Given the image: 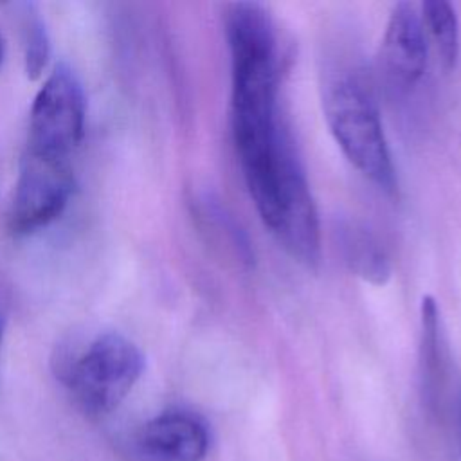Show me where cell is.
Returning <instances> with one entry per match:
<instances>
[{
    "label": "cell",
    "mask_w": 461,
    "mask_h": 461,
    "mask_svg": "<svg viewBox=\"0 0 461 461\" xmlns=\"http://www.w3.org/2000/svg\"><path fill=\"white\" fill-rule=\"evenodd\" d=\"M225 32L230 50V121L249 194L263 223L277 218L279 155L286 137L277 119V38L268 11L254 2L229 7Z\"/></svg>",
    "instance_id": "6da1fadb"
},
{
    "label": "cell",
    "mask_w": 461,
    "mask_h": 461,
    "mask_svg": "<svg viewBox=\"0 0 461 461\" xmlns=\"http://www.w3.org/2000/svg\"><path fill=\"white\" fill-rule=\"evenodd\" d=\"M328 128L346 158L385 191L396 185V173L371 90L355 74L333 77L322 97Z\"/></svg>",
    "instance_id": "7a4b0ae2"
},
{
    "label": "cell",
    "mask_w": 461,
    "mask_h": 461,
    "mask_svg": "<svg viewBox=\"0 0 461 461\" xmlns=\"http://www.w3.org/2000/svg\"><path fill=\"white\" fill-rule=\"evenodd\" d=\"M58 376L74 402L88 414L113 411L144 371V355L121 333L97 335L77 355L58 360Z\"/></svg>",
    "instance_id": "3957f363"
},
{
    "label": "cell",
    "mask_w": 461,
    "mask_h": 461,
    "mask_svg": "<svg viewBox=\"0 0 461 461\" xmlns=\"http://www.w3.org/2000/svg\"><path fill=\"white\" fill-rule=\"evenodd\" d=\"M85 92L67 65H58L34 97L29 117L31 151L70 157L85 131Z\"/></svg>",
    "instance_id": "277c9868"
},
{
    "label": "cell",
    "mask_w": 461,
    "mask_h": 461,
    "mask_svg": "<svg viewBox=\"0 0 461 461\" xmlns=\"http://www.w3.org/2000/svg\"><path fill=\"white\" fill-rule=\"evenodd\" d=\"M72 189L70 157L25 149L9 211L11 232L29 234L49 225L67 207Z\"/></svg>",
    "instance_id": "5b68a950"
},
{
    "label": "cell",
    "mask_w": 461,
    "mask_h": 461,
    "mask_svg": "<svg viewBox=\"0 0 461 461\" xmlns=\"http://www.w3.org/2000/svg\"><path fill=\"white\" fill-rule=\"evenodd\" d=\"M277 176V218L272 232L292 258L315 268L321 261L319 216L303 164L288 133L281 148Z\"/></svg>",
    "instance_id": "8992f818"
},
{
    "label": "cell",
    "mask_w": 461,
    "mask_h": 461,
    "mask_svg": "<svg viewBox=\"0 0 461 461\" xmlns=\"http://www.w3.org/2000/svg\"><path fill=\"white\" fill-rule=\"evenodd\" d=\"M139 445L151 461H203L211 434L207 423L196 412L171 409L142 427Z\"/></svg>",
    "instance_id": "52a82bcc"
},
{
    "label": "cell",
    "mask_w": 461,
    "mask_h": 461,
    "mask_svg": "<svg viewBox=\"0 0 461 461\" xmlns=\"http://www.w3.org/2000/svg\"><path fill=\"white\" fill-rule=\"evenodd\" d=\"M382 63L389 76L412 86L425 72L427 32L414 4L400 2L393 7L382 40Z\"/></svg>",
    "instance_id": "ba28073f"
},
{
    "label": "cell",
    "mask_w": 461,
    "mask_h": 461,
    "mask_svg": "<svg viewBox=\"0 0 461 461\" xmlns=\"http://www.w3.org/2000/svg\"><path fill=\"white\" fill-rule=\"evenodd\" d=\"M421 378H423V398L429 409L436 411L441 402V393L445 385V366L441 355L439 340V319L438 304L430 295H425L421 301Z\"/></svg>",
    "instance_id": "9c48e42d"
},
{
    "label": "cell",
    "mask_w": 461,
    "mask_h": 461,
    "mask_svg": "<svg viewBox=\"0 0 461 461\" xmlns=\"http://www.w3.org/2000/svg\"><path fill=\"white\" fill-rule=\"evenodd\" d=\"M342 241L351 270L373 285H385L391 276V263L378 241L360 229H346Z\"/></svg>",
    "instance_id": "30bf717a"
},
{
    "label": "cell",
    "mask_w": 461,
    "mask_h": 461,
    "mask_svg": "<svg viewBox=\"0 0 461 461\" xmlns=\"http://www.w3.org/2000/svg\"><path fill=\"white\" fill-rule=\"evenodd\" d=\"M420 14L425 32L434 41L439 61L450 70L459 56V22L454 7L445 0H429L421 4Z\"/></svg>",
    "instance_id": "8fae6325"
},
{
    "label": "cell",
    "mask_w": 461,
    "mask_h": 461,
    "mask_svg": "<svg viewBox=\"0 0 461 461\" xmlns=\"http://www.w3.org/2000/svg\"><path fill=\"white\" fill-rule=\"evenodd\" d=\"M23 14V59L25 74L31 79L41 76L50 56V40L45 29V22L34 5H25Z\"/></svg>",
    "instance_id": "7c38bea8"
},
{
    "label": "cell",
    "mask_w": 461,
    "mask_h": 461,
    "mask_svg": "<svg viewBox=\"0 0 461 461\" xmlns=\"http://www.w3.org/2000/svg\"><path fill=\"white\" fill-rule=\"evenodd\" d=\"M7 317H9V295L0 286V344H2V339H4L5 326H7Z\"/></svg>",
    "instance_id": "4fadbf2b"
},
{
    "label": "cell",
    "mask_w": 461,
    "mask_h": 461,
    "mask_svg": "<svg viewBox=\"0 0 461 461\" xmlns=\"http://www.w3.org/2000/svg\"><path fill=\"white\" fill-rule=\"evenodd\" d=\"M456 423H457V438H459V452H461V391L456 398Z\"/></svg>",
    "instance_id": "5bb4252c"
},
{
    "label": "cell",
    "mask_w": 461,
    "mask_h": 461,
    "mask_svg": "<svg viewBox=\"0 0 461 461\" xmlns=\"http://www.w3.org/2000/svg\"><path fill=\"white\" fill-rule=\"evenodd\" d=\"M2 59H4V38L0 34V65H2Z\"/></svg>",
    "instance_id": "9a60e30c"
}]
</instances>
